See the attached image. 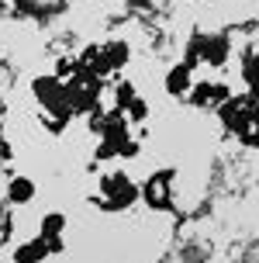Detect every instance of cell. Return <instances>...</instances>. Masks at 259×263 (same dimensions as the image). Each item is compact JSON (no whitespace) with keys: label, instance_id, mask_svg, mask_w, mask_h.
Wrapping results in <instances>:
<instances>
[{"label":"cell","instance_id":"obj_1","mask_svg":"<svg viewBox=\"0 0 259 263\" xmlns=\"http://www.w3.org/2000/svg\"><path fill=\"white\" fill-rule=\"evenodd\" d=\"M31 90L38 97V104L55 115V118H69L73 115V104H69V87H66L59 77H38L31 83Z\"/></svg>","mask_w":259,"mask_h":263},{"label":"cell","instance_id":"obj_2","mask_svg":"<svg viewBox=\"0 0 259 263\" xmlns=\"http://www.w3.org/2000/svg\"><path fill=\"white\" fill-rule=\"evenodd\" d=\"M256 118H259V104L252 97H232V101L221 104V121L232 132H242V135H246Z\"/></svg>","mask_w":259,"mask_h":263},{"label":"cell","instance_id":"obj_3","mask_svg":"<svg viewBox=\"0 0 259 263\" xmlns=\"http://www.w3.org/2000/svg\"><path fill=\"white\" fill-rule=\"evenodd\" d=\"M104 204H107V208H128L131 201H135V197H138V191H135V184H131L128 177H125V173H111V177H107V180H104Z\"/></svg>","mask_w":259,"mask_h":263},{"label":"cell","instance_id":"obj_4","mask_svg":"<svg viewBox=\"0 0 259 263\" xmlns=\"http://www.w3.org/2000/svg\"><path fill=\"white\" fill-rule=\"evenodd\" d=\"M169 173H159V177H152L149 184H145V201L149 204H166L169 201Z\"/></svg>","mask_w":259,"mask_h":263},{"label":"cell","instance_id":"obj_5","mask_svg":"<svg viewBox=\"0 0 259 263\" xmlns=\"http://www.w3.org/2000/svg\"><path fill=\"white\" fill-rule=\"evenodd\" d=\"M201 49L197 52L204 55L207 63H225V55H228V42L225 39H204V42H197Z\"/></svg>","mask_w":259,"mask_h":263},{"label":"cell","instance_id":"obj_6","mask_svg":"<svg viewBox=\"0 0 259 263\" xmlns=\"http://www.w3.org/2000/svg\"><path fill=\"white\" fill-rule=\"evenodd\" d=\"M45 253H49V242L45 239H35V242H28V246H21V250L14 253V260L17 263H38V260H45Z\"/></svg>","mask_w":259,"mask_h":263},{"label":"cell","instance_id":"obj_7","mask_svg":"<svg viewBox=\"0 0 259 263\" xmlns=\"http://www.w3.org/2000/svg\"><path fill=\"white\" fill-rule=\"evenodd\" d=\"M7 197H11L14 204H25V201L35 197V184H31L28 177H17V180H11V187H7Z\"/></svg>","mask_w":259,"mask_h":263},{"label":"cell","instance_id":"obj_8","mask_svg":"<svg viewBox=\"0 0 259 263\" xmlns=\"http://www.w3.org/2000/svg\"><path fill=\"white\" fill-rule=\"evenodd\" d=\"M187 87H190V69H187V66H176V69H169L166 90H169V93H187Z\"/></svg>","mask_w":259,"mask_h":263},{"label":"cell","instance_id":"obj_9","mask_svg":"<svg viewBox=\"0 0 259 263\" xmlns=\"http://www.w3.org/2000/svg\"><path fill=\"white\" fill-rule=\"evenodd\" d=\"M63 229V218L59 215H52V218H45V225H42V239L45 242H55V232Z\"/></svg>","mask_w":259,"mask_h":263},{"label":"cell","instance_id":"obj_10","mask_svg":"<svg viewBox=\"0 0 259 263\" xmlns=\"http://www.w3.org/2000/svg\"><path fill=\"white\" fill-rule=\"evenodd\" d=\"M246 80L252 83V90H259V59H256V55L246 63Z\"/></svg>","mask_w":259,"mask_h":263},{"label":"cell","instance_id":"obj_11","mask_svg":"<svg viewBox=\"0 0 259 263\" xmlns=\"http://www.w3.org/2000/svg\"><path fill=\"white\" fill-rule=\"evenodd\" d=\"M242 263H259V239H252L246 250H242Z\"/></svg>","mask_w":259,"mask_h":263},{"label":"cell","instance_id":"obj_12","mask_svg":"<svg viewBox=\"0 0 259 263\" xmlns=\"http://www.w3.org/2000/svg\"><path fill=\"white\" fill-rule=\"evenodd\" d=\"M131 7H149V4H152V0H128Z\"/></svg>","mask_w":259,"mask_h":263}]
</instances>
